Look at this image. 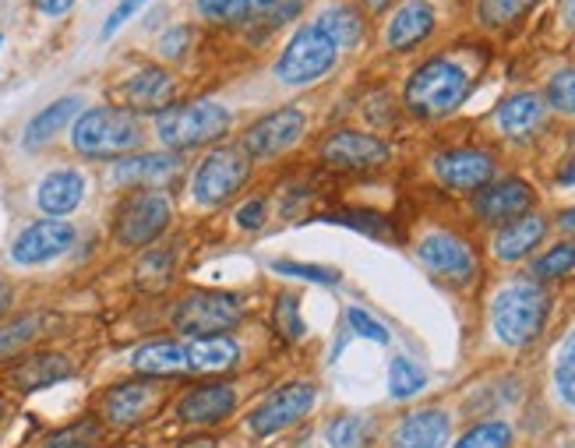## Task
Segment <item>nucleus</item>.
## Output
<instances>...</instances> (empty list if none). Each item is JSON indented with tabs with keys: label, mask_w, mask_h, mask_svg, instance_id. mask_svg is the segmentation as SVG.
I'll return each instance as SVG.
<instances>
[{
	"label": "nucleus",
	"mask_w": 575,
	"mask_h": 448,
	"mask_svg": "<svg viewBox=\"0 0 575 448\" xmlns=\"http://www.w3.org/2000/svg\"><path fill=\"white\" fill-rule=\"evenodd\" d=\"M240 342L234 336L212 339H156L131 354V371L141 378H219L237 371Z\"/></svg>",
	"instance_id": "f257e3e1"
},
{
	"label": "nucleus",
	"mask_w": 575,
	"mask_h": 448,
	"mask_svg": "<svg viewBox=\"0 0 575 448\" xmlns=\"http://www.w3.org/2000/svg\"><path fill=\"white\" fill-rule=\"evenodd\" d=\"M474 89L469 71L452 57H430L406 78L403 103L417 120H445L456 113Z\"/></svg>",
	"instance_id": "f03ea898"
},
{
	"label": "nucleus",
	"mask_w": 575,
	"mask_h": 448,
	"mask_svg": "<svg viewBox=\"0 0 575 448\" xmlns=\"http://www.w3.org/2000/svg\"><path fill=\"white\" fill-rule=\"evenodd\" d=\"M234 128V113L219 99H188V103H170L156 113V135L170 152H195L219 146Z\"/></svg>",
	"instance_id": "7ed1b4c3"
},
{
	"label": "nucleus",
	"mask_w": 575,
	"mask_h": 448,
	"mask_svg": "<svg viewBox=\"0 0 575 448\" xmlns=\"http://www.w3.org/2000/svg\"><path fill=\"white\" fill-rule=\"evenodd\" d=\"M551 315V297L544 282L537 279H516L502 287L490 300V329H495L498 342L523 350V346L537 342Z\"/></svg>",
	"instance_id": "20e7f679"
},
{
	"label": "nucleus",
	"mask_w": 575,
	"mask_h": 448,
	"mask_svg": "<svg viewBox=\"0 0 575 448\" xmlns=\"http://www.w3.org/2000/svg\"><path fill=\"white\" fill-rule=\"evenodd\" d=\"M244 318H248L244 297L230 290H191L177 297L170 308V325L184 339L234 336L244 325Z\"/></svg>",
	"instance_id": "39448f33"
},
{
	"label": "nucleus",
	"mask_w": 575,
	"mask_h": 448,
	"mask_svg": "<svg viewBox=\"0 0 575 448\" xmlns=\"http://www.w3.org/2000/svg\"><path fill=\"white\" fill-rule=\"evenodd\" d=\"M141 120L131 110L96 107L75 120L71 146L86 159H125L141 146Z\"/></svg>",
	"instance_id": "423d86ee"
},
{
	"label": "nucleus",
	"mask_w": 575,
	"mask_h": 448,
	"mask_svg": "<svg viewBox=\"0 0 575 448\" xmlns=\"http://www.w3.org/2000/svg\"><path fill=\"white\" fill-rule=\"evenodd\" d=\"M251 180V156L240 146H212L201 156L191 173V198L201 209H226L230 201L248 188Z\"/></svg>",
	"instance_id": "0eeeda50"
},
{
	"label": "nucleus",
	"mask_w": 575,
	"mask_h": 448,
	"mask_svg": "<svg viewBox=\"0 0 575 448\" xmlns=\"http://www.w3.org/2000/svg\"><path fill=\"white\" fill-rule=\"evenodd\" d=\"M339 64V47L328 39L318 26H300L290 43H286L272 64L276 81L290 89H304V86H315L321 81L328 71Z\"/></svg>",
	"instance_id": "6e6552de"
},
{
	"label": "nucleus",
	"mask_w": 575,
	"mask_h": 448,
	"mask_svg": "<svg viewBox=\"0 0 575 448\" xmlns=\"http://www.w3.org/2000/svg\"><path fill=\"white\" fill-rule=\"evenodd\" d=\"M174 222V206L162 191H135L120 201V209L113 216V237L120 248L138 251L156 243Z\"/></svg>",
	"instance_id": "1a4fd4ad"
},
{
	"label": "nucleus",
	"mask_w": 575,
	"mask_h": 448,
	"mask_svg": "<svg viewBox=\"0 0 575 448\" xmlns=\"http://www.w3.org/2000/svg\"><path fill=\"white\" fill-rule=\"evenodd\" d=\"M318 402V385L315 381H286L279 389L265 396L255 410L248 414V431L255 438H276L282 431H290L300 420L311 417Z\"/></svg>",
	"instance_id": "9d476101"
},
{
	"label": "nucleus",
	"mask_w": 575,
	"mask_h": 448,
	"mask_svg": "<svg viewBox=\"0 0 575 448\" xmlns=\"http://www.w3.org/2000/svg\"><path fill=\"white\" fill-rule=\"evenodd\" d=\"M318 159L325 170H336V173H367V170H381L385 162L393 159V146L371 131L339 128L321 138Z\"/></svg>",
	"instance_id": "9b49d317"
},
{
	"label": "nucleus",
	"mask_w": 575,
	"mask_h": 448,
	"mask_svg": "<svg viewBox=\"0 0 575 448\" xmlns=\"http://www.w3.org/2000/svg\"><path fill=\"white\" fill-rule=\"evenodd\" d=\"M417 258L420 265L438 276L445 282H456V287H466V282H474L477 272H480V258L474 251V243L466 237L452 233V230H430L427 237L417 240Z\"/></svg>",
	"instance_id": "f8f14e48"
},
{
	"label": "nucleus",
	"mask_w": 575,
	"mask_h": 448,
	"mask_svg": "<svg viewBox=\"0 0 575 448\" xmlns=\"http://www.w3.org/2000/svg\"><path fill=\"white\" fill-rule=\"evenodd\" d=\"M430 173L442 188L456 191V195H477L487 188L498 173V159L495 152L477 149V146H456V149H442L430 159Z\"/></svg>",
	"instance_id": "ddd939ff"
},
{
	"label": "nucleus",
	"mask_w": 575,
	"mask_h": 448,
	"mask_svg": "<svg viewBox=\"0 0 575 448\" xmlns=\"http://www.w3.org/2000/svg\"><path fill=\"white\" fill-rule=\"evenodd\" d=\"M162 402H167V392H162V381L159 378H135V381H120L107 392L102 399V420L110 427H120V431H128V427H138L146 424L149 417H156L162 410Z\"/></svg>",
	"instance_id": "4468645a"
},
{
	"label": "nucleus",
	"mask_w": 575,
	"mask_h": 448,
	"mask_svg": "<svg viewBox=\"0 0 575 448\" xmlns=\"http://www.w3.org/2000/svg\"><path fill=\"white\" fill-rule=\"evenodd\" d=\"M307 131V113L300 107H279L272 113H261L255 125L244 131L240 149L255 159H276L290 152Z\"/></svg>",
	"instance_id": "2eb2a0df"
},
{
	"label": "nucleus",
	"mask_w": 575,
	"mask_h": 448,
	"mask_svg": "<svg viewBox=\"0 0 575 448\" xmlns=\"http://www.w3.org/2000/svg\"><path fill=\"white\" fill-rule=\"evenodd\" d=\"M237 406H240V392L230 381L201 378L188 392L177 396L174 410L184 427H219L237 414Z\"/></svg>",
	"instance_id": "dca6fc26"
},
{
	"label": "nucleus",
	"mask_w": 575,
	"mask_h": 448,
	"mask_svg": "<svg viewBox=\"0 0 575 448\" xmlns=\"http://www.w3.org/2000/svg\"><path fill=\"white\" fill-rule=\"evenodd\" d=\"M533 185L523 177H502V180H490L487 188H480L474 195V216L487 227H505V222L519 219L533 209Z\"/></svg>",
	"instance_id": "f3484780"
},
{
	"label": "nucleus",
	"mask_w": 575,
	"mask_h": 448,
	"mask_svg": "<svg viewBox=\"0 0 575 448\" xmlns=\"http://www.w3.org/2000/svg\"><path fill=\"white\" fill-rule=\"evenodd\" d=\"M75 243V227L65 219H39L26 227L11 243V258L18 265H47L60 258Z\"/></svg>",
	"instance_id": "a211bd4d"
},
{
	"label": "nucleus",
	"mask_w": 575,
	"mask_h": 448,
	"mask_svg": "<svg viewBox=\"0 0 575 448\" xmlns=\"http://www.w3.org/2000/svg\"><path fill=\"white\" fill-rule=\"evenodd\" d=\"M180 177V156L177 152H138V156H125L117 162L113 180L125 188H138V191H167L174 180Z\"/></svg>",
	"instance_id": "6ab92c4d"
},
{
	"label": "nucleus",
	"mask_w": 575,
	"mask_h": 448,
	"mask_svg": "<svg viewBox=\"0 0 575 448\" xmlns=\"http://www.w3.org/2000/svg\"><path fill=\"white\" fill-rule=\"evenodd\" d=\"M435 26H438V14L427 0H403L396 14L388 18L385 47L393 53H409V50H417L424 39L435 36Z\"/></svg>",
	"instance_id": "aec40b11"
},
{
	"label": "nucleus",
	"mask_w": 575,
	"mask_h": 448,
	"mask_svg": "<svg viewBox=\"0 0 575 448\" xmlns=\"http://www.w3.org/2000/svg\"><path fill=\"white\" fill-rule=\"evenodd\" d=\"M547 237V219L537 212H526L519 219L505 222V227L495 230V240H490V251H495L498 261L516 265L523 258H529L541 248V240Z\"/></svg>",
	"instance_id": "412c9836"
},
{
	"label": "nucleus",
	"mask_w": 575,
	"mask_h": 448,
	"mask_svg": "<svg viewBox=\"0 0 575 448\" xmlns=\"http://www.w3.org/2000/svg\"><path fill=\"white\" fill-rule=\"evenodd\" d=\"M448 435H452V417L445 410L427 406V410L406 414L396 424L393 441H388V445H393V448H445Z\"/></svg>",
	"instance_id": "4be33fe9"
},
{
	"label": "nucleus",
	"mask_w": 575,
	"mask_h": 448,
	"mask_svg": "<svg viewBox=\"0 0 575 448\" xmlns=\"http://www.w3.org/2000/svg\"><path fill=\"white\" fill-rule=\"evenodd\" d=\"M128 110L135 113H159L174 103L177 96V81L167 68H141L138 74L128 78V86L120 89Z\"/></svg>",
	"instance_id": "5701e85b"
},
{
	"label": "nucleus",
	"mask_w": 575,
	"mask_h": 448,
	"mask_svg": "<svg viewBox=\"0 0 575 448\" xmlns=\"http://www.w3.org/2000/svg\"><path fill=\"white\" fill-rule=\"evenodd\" d=\"M81 198H86V177L78 170H53L39 180V188H36V206L50 219L75 212L81 206Z\"/></svg>",
	"instance_id": "b1692460"
},
{
	"label": "nucleus",
	"mask_w": 575,
	"mask_h": 448,
	"mask_svg": "<svg viewBox=\"0 0 575 448\" xmlns=\"http://www.w3.org/2000/svg\"><path fill=\"white\" fill-rule=\"evenodd\" d=\"M544 117H547V103H544V96L537 92H516V96H508L502 99V107L495 110V120H498V128L505 138H529L533 131H537L544 125Z\"/></svg>",
	"instance_id": "393cba45"
},
{
	"label": "nucleus",
	"mask_w": 575,
	"mask_h": 448,
	"mask_svg": "<svg viewBox=\"0 0 575 448\" xmlns=\"http://www.w3.org/2000/svg\"><path fill=\"white\" fill-rule=\"evenodd\" d=\"M71 360L60 357V354H39V357H29L26 364H18L11 371V385L18 392H43L50 385L71 378Z\"/></svg>",
	"instance_id": "a878e982"
},
{
	"label": "nucleus",
	"mask_w": 575,
	"mask_h": 448,
	"mask_svg": "<svg viewBox=\"0 0 575 448\" xmlns=\"http://www.w3.org/2000/svg\"><path fill=\"white\" fill-rule=\"evenodd\" d=\"M78 110H81V99H78V96H65V99H57V103H50L47 110H39V113L29 120V128H26V149L47 146V141H50L60 128L71 125V120L78 117Z\"/></svg>",
	"instance_id": "bb28decb"
},
{
	"label": "nucleus",
	"mask_w": 575,
	"mask_h": 448,
	"mask_svg": "<svg viewBox=\"0 0 575 448\" xmlns=\"http://www.w3.org/2000/svg\"><path fill=\"white\" fill-rule=\"evenodd\" d=\"M339 50L346 47H357L360 39H364V14L354 8V4H333V8H325L321 18L315 22Z\"/></svg>",
	"instance_id": "cd10ccee"
},
{
	"label": "nucleus",
	"mask_w": 575,
	"mask_h": 448,
	"mask_svg": "<svg viewBox=\"0 0 575 448\" xmlns=\"http://www.w3.org/2000/svg\"><path fill=\"white\" fill-rule=\"evenodd\" d=\"M321 219L336 222V227H346V230H357L364 237H375V240H396L393 219L381 212H371V209H336V212H325Z\"/></svg>",
	"instance_id": "c85d7f7f"
},
{
	"label": "nucleus",
	"mask_w": 575,
	"mask_h": 448,
	"mask_svg": "<svg viewBox=\"0 0 575 448\" xmlns=\"http://www.w3.org/2000/svg\"><path fill=\"white\" fill-rule=\"evenodd\" d=\"M198 18L209 26H222V29H237L248 26L255 14V0H195Z\"/></svg>",
	"instance_id": "c756f323"
},
{
	"label": "nucleus",
	"mask_w": 575,
	"mask_h": 448,
	"mask_svg": "<svg viewBox=\"0 0 575 448\" xmlns=\"http://www.w3.org/2000/svg\"><path fill=\"white\" fill-rule=\"evenodd\" d=\"M272 329L282 342H300L304 339V318H300V297L282 290L272 297Z\"/></svg>",
	"instance_id": "7c9ffc66"
},
{
	"label": "nucleus",
	"mask_w": 575,
	"mask_h": 448,
	"mask_svg": "<svg viewBox=\"0 0 575 448\" xmlns=\"http://www.w3.org/2000/svg\"><path fill=\"white\" fill-rule=\"evenodd\" d=\"M424 385H427V371L409 357H396L388 364V392H393V399H414L424 392Z\"/></svg>",
	"instance_id": "2f4dec72"
},
{
	"label": "nucleus",
	"mask_w": 575,
	"mask_h": 448,
	"mask_svg": "<svg viewBox=\"0 0 575 448\" xmlns=\"http://www.w3.org/2000/svg\"><path fill=\"white\" fill-rule=\"evenodd\" d=\"M537 4V0H477V22L484 29H508Z\"/></svg>",
	"instance_id": "473e14b6"
},
{
	"label": "nucleus",
	"mask_w": 575,
	"mask_h": 448,
	"mask_svg": "<svg viewBox=\"0 0 575 448\" xmlns=\"http://www.w3.org/2000/svg\"><path fill=\"white\" fill-rule=\"evenodd\" d=\"M575 272V240H562L554 243L551 251H544L537 261H533V279L537 282H554V279H565Z\"/></svg>",
	"instance_id": "72a5a7b5"
},
{
	"label": "nucleus",
	"mask_w": 575,
	"mask_h": 448,
	"mask_svg": "<svg viewBox=\"0 0 575 448\" xmlns=\"http://www.w3.org/2000/svg\"><path fill=\"white\" fill-rule=\"evenodd\" d=\"M43 329V318L39 315H26V318H14L8 325H0V360H11L26 350V346L39 336Z\"/></svg>",
	"instance_id": "f704fd0d"
},
{
	"label": "nucleus",
	"mask_w": 575,
	"mask_h": 448,
	"mask_svg": "<svg viewBox=\"0 0 575 448\" xmlns=\"http://www.w3.org/2000/svg\"><path fill=\"white\" fill-rule=\"evenodd\" d=\"M367 438H371V427L364 417H336L325 427L328 448H367Z\"/></svg>",
	"instance_id": "c9c22d12"
},
{
	"label": "nucleus",
	"mask_w": 575,
	"mask_h": 448,
	"mask_svg": "<svg viewBox=\"0 0 575 448\" xmlns=\"http://www.w3.org/2000/svg\"><path fill=\"white\" fill-rule=\"evenodd\" d=\"M452 448H512V427L505 420L474 424Z\"/></svg>",
	"instance_id": "e433bc0d"
},
{
	"label": "nucleus",
	"mask_w": 575,
	"mask_h": 448,
	"mask_svg": "<svg viewBox=\"0 0 575 448\" xmlns=\"http://www.w3.org/2000/svg\"><path fill=\"white\" fill-rule=\"evenodd\" d=\"M307 0H255V14L248 26H265V29H279L286 22H294V18H300Z\"/></svg>",
	"instance_id": "4c0bfd02"
},
{
	"label": "nucleus",
	"mask_w": 575,
	"mask_h": 448,
	"mask_svg": "<svg viewBox=\"0 0 575 448\" xmlns=\"http://www.w3.org/2000/svg\"><path fill=\"white\" fill-rule=\"evenodd\" d=\"M544 103H547L554 113L575 117V68H565V71H558V74H551Z\"/></svg>",
	"instance_id": "58836bf2"
},
{
	"label": "nucleus",
	"mask_w": 575,
	"mask_h": 448,
	"mask_svg": "<svg viewBox=\"0 0 575 448\" xmlns=\"http://www.w3.org/2000/svg\"><path fill=\"white\" fill-rule=\"evenodd\" d=\"M272 272H279L286 279L318 282V287H336V282H339V272L336 269H325V265H307V261H290V258L272 261Z\"/></svg>",
	"instance_id": "ea45409f"
},
{
	"label": "nucleus",
	"mask_w": 575,
	"mask_h": 448,
	"mask_svg": "<svg viewBox=\"0 0 575 448\" xmlns=\"http://www.w3.org/2000/svg\"><path fill=\"white\" fill-rule=\"evenodd\" d=\"M170 276H174V251L170 248L149 251L146 258H141V265H138V279L146 282V287H152V290L167 287Z\"/></svg>",
	"instance_id": "a19ab883"
},
{
	"label": "nucleus",
	"mask_w": 575,
	"mask_h": 448,
	"mask_svg": "<svg viewBox=\"0 0 575 448\" xmlns=\"http://www.w3.org/2000/svg\"><path fill=\"white\" fill-rule=\"evenodd\" d=\"M554 389H558L562 402L575 410V336L565 339L558 350V364H554Z\"/></svg>",
	"instance_id": "79ce46f5"
},
{
	"label": "nucleus",
	"mask_w": 575,
	"mask_h": 448,
	"mask_svg": "<svg viewBox=\"0 0 575 448\" xmlns=\"http://www.w3.org/2000/svg\"><path fill=\"white\" fill-rule=\"evenodd\" d=\"M234 222H237V230H244V233H258L265 222H269V198H265V195L244 198L240 206L234 209Z\"/></svg>",
	"instance_id": "37998d69"
},
{
	"label": "nucleus",
	"mask_w": 575,
	"mask_h": 448,
	"mask_svg": "<svg viewBox=\"0 0 575 448\" xmlns=\"http://www.w3.org/2000/svg\"><path fill=\"white\" fill-rule=\"evenodd\" d=\"M99 438V427L92 420H81V424H71L65 431H57L47 448H92V441Z\"/></svg>",
	"instance_id": "c03bdc74"
},
{
	"label": "nucleus",
	"mask_w": 575,
	"mask_h": 448,
	"mask_svg": "<svg viewBox=\"0 0 575 448\" xmlns=\"http://www.w3.org/2000/svg\"><path fill=\"white\" fill-rule=\"evenodd\" d=\"M346 321H350V329H354L360 339H371V342H378V346H388V339H393V336H388L385 325H381L378 318L367 315L364 308H350V311H346Z\"/></svg>",
	"instance_id": "a18cd8bd"
},
{
	"label": "nucleus",
	"mask_w": 575,
	"mask_h": 448,
	"mask_svg": "<svg viewBox=\"0 0 575 448\" xmlns=\"http://www.w3.org/2000/svg\"><path fill=\"white\" fill-rule=\"evenodd\" d=\"M188 50H191V29L188 26H174L167 36L159 39V53L167 60H180Z\"/></svg>",
	"instance_id": "49530a36"
},
{
	"label": "nucleus",
	"mask_w": 575,
	"mask_h": 448,
	"mask_svg": "<svg viewBox=\"0 0 575 448\" xmlns=\"http://www.w3.org/2000/svg\"><path fill=\"white\" fill-rule=\"evenodd\" d=\"M146 4H149V0H120V4H117V8L110 11V18H107V29H102V36L110 39L120 26H128L131 18H135L141 8H146Z\"/></svg>",
	"instance_id": "de8ad7c7"
},
{
	"label": "nucleus",
	"mask_w": 575,
	"mask_h": 448,
	"mask_svg": "<svg viewBox=\"0 0 575 448\" xmlns=\"http://www.w3.org/2000/svg\"><path fill=\"white\" fill-rule=\"evenodd\" d=\"M71 4H75V0H36V8L43 11V14H50V18L71 11Z\"/></svg>",
	"instance_id": "09e8293b"
},
{
	"label": "nucleus",
	"mask_w": 575,
	"mask_h": 448,
	"mask_svg": "<svg viewBox=\"0 0 575 448\" xmlns=\"http://www.w3.org/2000/svg\"><path fill=\"white\" fill-rule=\"evenodd\" d=\"M558 185H562V188H572V185H575V159L565 162V170L558 173Z\"/></svg>",
	"instance_id": "8fccbe9b"
},
{
	"label": "nucleus",
	"mask_w": 575,
	"mask_h": 448,
	"mask_svg": "<svg viewBox=\"0 0 575 448\" xmlns=\"http://www.w3.org/2000/svg\"><path fill=\"white\" fill-rule=\"evenodd\" d=\"M558 227H562L565 233H575V209H568V212L558 216Z\"/></svg>",
	"instance_id": "3c124183"
},
{
	"label": "nucleus",
	"mask_w": 575,
	"mask_h": 448,
	"mask_svg": "<svg viewBox=\"0 0 575 448\" xmlns=\"http://www.w3.org/2000/svg\"><path fill=\"white\" fill-rule=\"evenodd\" d=\"M8 308H11V287H8L4 279H0V315H4Z\"/></svg>",
	"instance_id": "603ef678"
},
{
	"label": "nucleus",
	"mask_w": 575,
	"mask_h": 448,
	"mask_svg": "<svg viewBox=\"0 0 575 448\" xmlns=\"http://www.w3.org/2000/svg\"><path fill=\"white\" fill-rule=\"evenodd\" d=\"M562 18H565L568 29H575V0H565V4H562Z\"/></svg>",
	"instance_id": "864d4df0"
},
{
	"label": "nucleus",
	"mask_w": 575,
	"mask_h": 448,
	"mask_svg": "<svg viewBox=\"0 0 575 448\" xmlns=\"http://www.w3.org/2000/svg\"><path fill=\"white\" fill-rule=\"evenodd\" d=\"M360 4H364L367 11H385L388 4H393V0H360Z\"/></svg>",
	"instance_id": "5fc2aeb1"
},
{
	"label": "nucleus",
	"mask_w": 575,
	"mask_h": 448,
	"mask_svg": "<svg viewBox=\"0 0 575 448\" xmlns=\"http://www.w3.org/2000/svg\"><path fill=\"white\" fill-rule=\"evenodd\" d=\"M180 448H216V441H212V438H198V441H191V445H180Z\"/></svg>",
	"instance_id": "6e6d98bb"
},
{
	"label": "nucleus",
	"mask_w": 575,
	"mask_h": 448,
	"mask_svg": "<svg viewBox=\"0 0 575 448\" xmlns=\"http://www.w3.org/2000/svg\"><path fill=\"white\" fill-rule=\"evenodd\" d=\"M0 420H4V399H0Z\"/></svg>",
	"instance_id": "4d7b16f0"
}]
</instances>
